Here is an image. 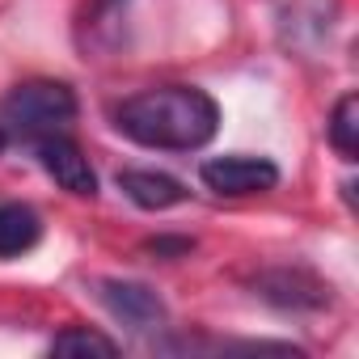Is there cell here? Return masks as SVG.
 <instances>
[{"label":"cell","instance_id":"7a4b0ae2","mask_svg":"<svg viewBox=\"0 0 359 359\" xmlns=\"http://www.w3.org/2000/svg\"><path fill=\"white\" fill-rule=\"evenodd\" d=\"M76 118V93L64 81H26L0 102V131L5 140L39 144L47 135H64Z\"/></svg>","mask_w":359,"mask_h":359},{"label":"cell","instance_id":"3957f363","mask_svg":"<svg viewBox=\"0 0 359 359\" xmlns=\"http://www.w3.org/2000/svg\"><path fill=\"white\" fill-rule=\"evenodd\" d=\"M203 187L224 195V199H245V195H266L279 187V165L271 156H250V152H229L212 156L199 165Z\"/></svg>","mask_w":359,"mask_h":359},{"label":"cell","instance_id":"6da1fadb","mask_svg":"<svg viewBox=\"0 0 359 359\" xmlns=\"http://www.w3.org/2000/svg\"><path fill=\"white\" fill-rule=\"evenodd\" d=\"M114 127L140 148L195 152L216 140L220 106L212 93H203L195 85H156V89L127 97L114 110Z\"/></svg>","mask_w":359,"mask_h":359},{"label":"cell","instance_id":"5b68a950","mask_svg":"<svg viewBox=\"0 0 359 359\" xmlns=\"http://www.w3.org/2000/svg\"><path fill=\"white\" fill-rule=\"evenodd\" d=\"M34 152H39V165L55 177L60 191H68L76 199H93L97 195V173H93L89 156L68 135H47V140L34 144Z\"/></svg>","mask_w":359,"mask_h":359},{"label":"cell","instance_id":"8992f818","mask_svg":"<svg viewBox=\"0 0 359 359\" xmlns=\"http://www.w3.org/2000/svg\"><path fill=\"white\" fill-rule=\"evenodd\" d=\"M118 191L144 208V212H165V208H177V203H187V187L177 182V177L169 173H156V169H123L118 173Z\"/></svg>","mask_w":359,"mask_h":359},{"label":"cell","instance_id":"ba28073f","mask_svg":"<svg viewBox=\"0 0 359 359\" xmlns=\"http://www.w3.org/2000/svg\"><path fill=\"white\" fill-rule=\"evenodd\" d=\"M43 241V220L26 203H0V258H22Z\"/></svg>","mask_w":359,"mask_h":359},{"label":"cell","instance_id":"9c48e42d","mask_svg":"<svg viewBox=\"0 0 359 359\" xmlns=\"http://www.w3.org/2000/svg\"><path fill=\"white\" fill-rule=\"evenodd\" d=\"M330 144L342 161H355L359 156V97L346 93L338 97L334 114H330Z\"/></svg>","mask_w":359,"mask_h":359},{"label":"cell","instance_id":"7c38bea8","mask_svg":"<svg viewBox=\"0 0 359 359\" xmlns=\"http://www.w3.org/2000/svg\"><path fill=\"white\" fill-rule=\"evenodd\" d=\"M0 152H5V131H0Z\"/></svg>","mask_w":359,"mask_h":359},{"label":"cell","instance_id":"52a82bcc","mask_svg":"<svg viewBox=\"0 0 359 359\" xmlns=\"http://www.w3.org/2000/svg\"><path fill=\"white\" fill-rule=\"evenodd\" d=\"M258 287H262V296L275 300L279 309H321V304L330 300V287L317 283V279L304 275V271H271V275L258 279Z\"/></svg>","mask_w":359,"mask_h":359},{"label":"cell","instance_id":"30bf717a","mask_svg":"<svg viewBox=\"0 0 359 359\" xmlns=\"http://www.w3.org/2000/svg\"><path fill=\"white\" fill-rule=\"evenodd\" d=\"M51 355H106L110 359V355H118V342L89 330V325H72V330L51 338Z\"/></svg>","mask_w":359,"mask_h":359},{"label":"cell","instance_id":"8fae6325","mask_svg":"<svg viewBox=\"0 0 359 359\" xmlns=\"http://www.w3.org/2000/svg\"><path fill=\"white\" fill-rule=\"evenodd\" d=\"M148 250L152 254H191V241H182V237H161V241H148Z\"/></svg>","mask_w":359,"mask_h":359},{"label":"cell","instance_id":"277c9868","mask_svg":"<svg viewBox=\"0 0 359 359\" xmlns=\"http://www.w3.org/2000/svg\"><path fill=\"white\" fill-rule=\"evenodd\" d=\"M97 300L110 309L114 321H123V325H131L140 334H148V330H156L165 321L161 296L148 283H135V279H102L97 283Z\"/></svg>","mask_w":359,"mask_h":359}]
</instances>
